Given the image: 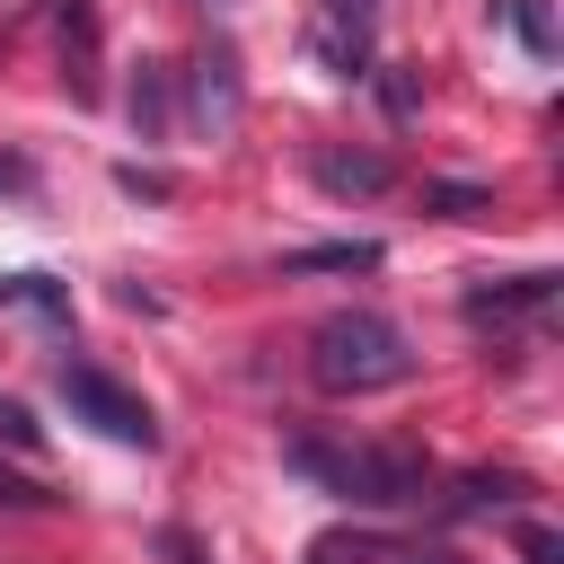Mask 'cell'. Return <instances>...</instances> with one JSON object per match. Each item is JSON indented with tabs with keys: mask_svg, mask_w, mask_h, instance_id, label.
Instances as JSON below:
<instances>
[{
	"mask_svg": "<svg viewBox=\"0 0 564 564\" xmlns=\"http://www.w3.org/2000/svg\"><path fill=\"white\" fill-rule=\"evenodd\" d=\"M414 335L388 317V308H326L308 326V379L326 397H379V388H405L414 379Z\"/></svg>",
	"mask_w": 564,
	"mask_h": 564,
	"instance_id": "obj_1",
	"label": "cell"
},
{
	"mask_svg": "<svg viewBox=\"0 0 564 564\" xmlns=\"http://www.w3.org/2000/svg\"><path fill=\"white\" fill-rule=\"evenodd\" d=\"M159 555H167V564H203V546H194L185 529H159Z\"/></svg>",
	"mask_w": 564,
	"mask_h": 564,
	"instance_id": "obj_17",
	"label": "cell"
},
{
	"mask_svg": "<svg viewBox=\"0 0 564 564\" xmlns=\"http://www.w3.org/2000/svg\"><path fill=\"white\" fill-rule=\"evenodd\" d=\"M564 273H502V282H467V317H520V308H555Z\"/></svg>",
	"mask_w": 564,
	"mask_h": 564,
	"instance_id": "obj_5",
	"label": "cell"
},
{
	"mask_svg": "<svg viewBox=\"0 0 564 564\" xmlns=\"http://www.w3.org/2000/svg\"><path fill=\"white\" fill-rule=\"evenodd\" d=\"M44 502H53V494H44L35 476H9V467H0V511H44Z\"/></svg>",
	"mask_w": 564,
	"mask_h": 564,
	"instance_id": "obj_14",
	"label": "cell"
},
{
	"mask_svg": "<svg viewBox=\"0 0 564 564\" xmlns=\"http://www.w3.org/2000/svg\"><path fill=\"white\" fill-rule=\"evenodd\" d=\"M494 9H502V18H511V26H520V44H529V53H538V62H546V53H555V26H546V0H494Z\"/></svg>",
	"mask_w": 564,
	"mask_h": 564,
	"instance_id": "obj_11",
	"label": "cell"
},
{
	"mask_svg": "<svg viewBox=\"0 0 564 564\" xmlns=\"http://www.w3.org/2000/svg\"><path fill=\"white\" fill-rule=\"evenodd\" d=\"M53 388H62L70 423H88V432H106V441H123V449H159V414H150L115 370H97V361H62Z\"/></svg>",
	"mask_w": 564,
	"mask_h": 564,
	"instance_id": "obj_3",
	"label": "cell"
},
{
	"mask_svg": "<svg viewBox=\"0 0 564 564\" xmlns=\"http://www.w3.org/2000/svg\"><path fill=\"white\" fill-rule=\"evenodd\" d=\"M35 176H26V159H0V194H26Z\"/></svg>",
	"mask_w": 564,
	"mask_h": 564,
	"instance_id": "obj_18",
	"label": "cell"
},
{
	"mask_svg": "<svg viewBox=\"0 0 564 564\" xmlns=\"http://www.w3.org/2000/svg\"><path fill=\"white\" fill-rule=\"evenodd\" d=\"M132 132L141 141H167V70L159 62H141V79H132Z\"/></svg>",
	"mask_w": 564,
	"mask_h": 564,
	"instance_id": "obj_10",
	"label": "cell"
},
{
	"mask_svg": "<svg viewBox=\"0 0 564 564\" xmlns=\"http://www.w3.org/2000/svg\"><path fill=\"white\" fill-rule=\"evenodd\" d=\"M520 555H529V564H564V538H555V529H538V520H529V529H520Z\"/></svg>",
	"mask_w": 564,
	"mask_h": 564,
	"instance_id": "obj_15",
	"label": "cell"
},
{
	"mask_svg": "<svg viewBox=\"0 0 564 564\" xmlns=\"http://www.w3.org/2000/svg\"><path fill=\"white\" fill-rule=\"evenodd\" d=\"M0 308H26V317H44V326H70V282H53V273H0Z\"/></svg>",
	"mask_w": 564,
	"mask_h": 564,
	"instance_id": "obj_8",
	"label": "cell"
},
{
	"mask_svg": "<svg viewBox=\"0 0 564 564\" xmlns=\"http://www.w3.org/2000/svg\"><path fill=\"white\" fill-rule=\"evenodd\" d=\"M423 203H432L441 220H476V212H485V185H423Z\"/></svg>",
	"mask_w": 564,
	"mask_h": 564,
	"instance_id": "obj_12",
	"label": "cell"
},
{
	"mask_svg": "<svg viewBox=\"0 0 564 564\" xmlns=\"http://www.w3.org/2000/svg\"><path fill=\"white\" fill-rule=\"evenodd\" d=\"M370 264H379V247H370V238H326V247H291L273 273H282V282H300V273H370Z\"/></svg>",
	"mask_w": 564,
	"mask_h": 564,
	"instance_id": "obj_7",
	"label": "cell"
},
{
	"mask_svg": "<svg viewBox=\"0 0 564 564\" xmlns=\"http://www.w3.org/2000/svg\"><path fill=\"white\" fill-rule=\"evenodd\" d=\"M379 97H388V115H397V123L414 115V79H405V70H388V79H379Z\"/></svg>",
	"mask_w": 564,
	"mask_h": 564,
	"instance_id": "obj_16",
	"label": "cell"
},
{
	"mask_svg": "<svg viewBox=\"0 0 564 564\" xmlns=\"http://www.w3.org/2000/svg\"><path fill=\"white\" fill-rule=\"evenodd\" d=\"M370 35H379V0H317L308 53H317L335 79H370Z\"/></svg>",
	"mask_w": 564,
	"mask_h": 564,
	"instance_id": "obj_4",
	"label": "cell"
},
{
	"mask_svg": "<svg viewBox=\"0 0 564 564\" xmlns=\"http://www.w3.org/2000/svg\"><path fill=\"white\" fill-rule=\"evenodd\" d=\"M308 176H317L326 194H388V176H397V167H388L379 150H317V167H308Z\"/></svg>",
	"mask_w": 564,
	"mask_h": 564,
	"instance_id": "obj_6",
	"label": "cell"
},
{
	"mask_svg": "<svg viewBox=\"0 0 564 564\" xmlns=\"http://www.w3.org/2000/svg\"><path fill=\"white\" fill-rule=\"evenodd\" d=\"M0 441H9V449H35V441H44V423H35L18 397H0Z\"/></svg>",
	"mask_w": 564,
	"mask_h": 564,
	"instance_id": "obj_13",
	"label": "cell"
},
{
	"mask_svg": "<svg viewBox=\"0 0 564 564\" xmlns=\"http://www.w3.org/2000/svg\"><path fill=\"white\" fill-rule=\"evenodd\" d=\"M282 467H291V476H308L317 494L352 502V511H405V502H423V485H432L423 449H379V441H326V432H300V441L282 449Z\"/></svg>",
	"mask_w": 564,
	"mask_h": 564,
	"instance_id": "obj_2",
	"label": "cell"
},
{
	"mask_svg": "<svg viewBox=\"0 0 564 564\" xmlns=\"http://www.w3.org/2000/svg\"><path fill=\"white\" fill-rule=\"evenodd\" d=\"M520 494H529V476H511V467H476V476H458L449 511H494V502H520Z\"/></svg>",
	"mask_w": 564,
	"mask_h": 564,
	"instance_id": "obj_9",
	"label": "cell"
}]
</instances>
